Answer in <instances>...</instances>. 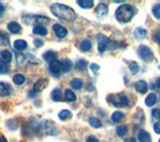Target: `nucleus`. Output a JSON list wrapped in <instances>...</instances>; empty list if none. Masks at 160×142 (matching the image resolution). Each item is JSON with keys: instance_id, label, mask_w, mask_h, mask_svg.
Here are the masks:
<instances>
[{"instance_id": "nucleus-44", "label": "nucleus", "mask_w": 160, "mask_h": 142, "mask_svg": "<svg viewBox=\"0 0 160 142\" xmlns=\"http://www.w3.org/2000/svg\"><path fill=\"white\" fill-rule=\"evenodd\" d=\"M124 142H137L136 139L135 138H132V137H130V138H127V139H125Z\"/></svg>"}, {"instance_id": "nucleus-10", "label": "nucleus", "mask_w": 160, "mask_h": 142, "mask_svg": "<svg viewBox=\"0 0 160 142\" xmlns=\"http://www.w3.org/2000/svg\"><path fill=\"white\" fill-rule=\"evenodd\" d=\"M12 87L8 83L0 81V97H8L12 93Z\"/></svg>"}, {"instance_id": "nucleus-35", "label": "nucleus", "mask_w": 160, "mask_h": 142, "mask_svg": "<svg viewBox=\"0 0 160 142\" xmlns=\"http://www.w3.org/2000/svg\"><path fill=\"white\" fill-rule=\"evenodd\" d=\"M10 73V68L5 64L0 63V74L5 75V74H9Z\"/></svg>"}, {"instance_id": "nucleus-9", "label": "nucleus", "mask_w": 160, "mask_h": 142, "mask_svg": "<svg viewBox=\"0 0 160 142\" xmlns=\"http://www.w3.org/2000/svg\"><path fill=\"white\" fill-rule=\"evenodd\" d=\"M12 61V53L7 49H4L0 51V63L7 65Z\"/></svg>"}, {"instance_id": "nucleus-14", "label": "nucleus", "mask_w": 160, "mask_h": 142, "mask_svg": "<svg viewBox=\"0 0 160 142\" xmlns=\"http://www.w3.org/2000/svg\"><path fill=\"white\" fill-rule=\"evenodd\" d=\"M7 29L10 33L18 34V33H20V31H21V25L15 21H11L7 24Z\"/></svg>"}, {"instance_id": "nucleus-31", "label": "nucleus", "mask_w": 160, "mask_h": 142, "mask_svg": "<svg viewBox=\"0 0 160 142\" xmlns=\"http://www.w3.org/2000/svg\"><path fill=\"white\" fill-rule=\"evenodd\" d=\"M9 42V35L5 32L0 30V45H5Z\"/></svg>"}, {"instance_id": "nucleus-48", "label": "nucleus", "mask_w": 160, "mask_h": 142, "mask_svg": "<svg viewBox=\"0 0 160 142\" xmlns=\"http://www.w3.org/2000/svg\"><path fill=\"white\" fill-rule=\"evenodd\" d=\"M158 142H160V139H159V140H158Z\"/></svg>"}, {"instance_id": "nucleus-23", "label": "nucleus", "mask_w": 160, "mask_h": 142, "mask_svg": "<svg viewBox=\"0 0 160 142\" xmlns=\"http://www.w3.org/2000/svg\"><path fill=\"white\" fill-rule=\"evenodd\" d=\"M88 122H89L90 125H91V127H93L95 129H98V128H101L102 127L101 120L98 119L97 117H93V116H90L89 119H88Z\"/></svg>"}, {"instance_id": "nucleus-13", "label": "nucleus", "mask_w": 160, "mask_h": 142, "mask_svg": "<svg viewBox=\"0 0 160 142\" xmlns=\"http://www.w3.org/2000/svg\"><path fill=\"white\" fill-rule=\"evenodd\" d=\"M46 86H47V80L46 79H39L34 83L33 91L36 93L41 92V91H43L45 88H46Z\"/></svg>"}, {"instance_id": "nucleus-37", "label": "nucleus", "mask_w": 160, "mask_h": 142, "mask_svg": "<svg viewBox=\"0 0 160 142\" xmlns=\"http://www.w3.org/2000/svg\"><path fill=\"white\" fill-rule=\"evenodd\" d=\"M33 44H34V46H35V47L40 48V47H42V46H43L44 42L42 41V40H40V39L36 38V39H34V40H33Z\"/></svg>"}, {"instance_id": "nucleus-26", "label": "nucleus", "mask_w": 160, "mask_h": 142, "mask_svg": "<svg viewBox=\"0 0 160 142\" xmlns=\"http://www.w3.org/2000/svg\"><path fill=\"white\" fill-rule=\"evenodd\" d=\"M62 91L60 88H54L52 90V94H51V97H52V100L55 101V102H59L60 100L62 99Z\"/></svg>"}, {"instance_id": "nucleus-47", "label": "nucleus", "mask_w": 160, "mask_h": 142, "mask_svg": "<svg viewBox=\"0 0 160 142\" xmlns=\"http://www.w3.org/2000/svg\"><path fill=\"white\" fill-rule=\"evenodd\" d=\"M158 67H159V69H160V65H159V66H158Z\"/></svg>"}, {"instance_id": "nucleus-22", "label": "nucleus", "mask_w": 160, "mask_h": 142, "mask_svg": "<svg viewBox=\"0 0 160 142\" xmlns=\"http://www.w3.org/2000/svg\"><path fill=\"white\" fill-rule=\"evenodd\" d=\"M83 85H84L83 80L80 78H73L70 81V86L75 90H80L83 87Z\"/></svg>"}, {"instance_id": "nucleus-16", "label": "nucleus", "mask_w": 160, "mask_h": 142, "mask_svg": "<svg viewBox=\"0 0 160 142\" xmlns=\"http://www.w3.org/2000/svg\"><path fill=\"white\" fill-rule=\"evenodd\" d=\"M134 37L135 39H137V40H143L146 38V35H147V31L145 29L141 28V27H137L136 29L134 30Z\"/></svg>"}, {"instance_id": "nucleus-2", "label": "nucleus", "mask_w": 160, "mask_h": 142, "mask_svg": "<svg viewBox=\"0 0 160 142\" xmlns=\"http://www.w3.org/2000/svg\"><path fill=\"white\" fill-rule=\"evenodd\" d=\"M135 15V8L131 4H122L115 10V18L121 23H127L131 21Z\"/></svg>"}, {"instance_id": "nucleus-17", "label": "nucleus", "mask_w": 160, "mask_h": 142, "mask_svg": "<svg viewBox=\"0 0 160 142\" xmlns=\"http://www.w3.org/2000/svg\"><path fill=\"white\" fill-rule=\"evenodd\" d=\"M57 55H58L57 52L52 51V50H48V51L43 53L42 57H43V59L45 60V61L50 63L51 61H53V60H55V59L57 58Z\"/></svg>"}, {"instance_id": "nucleus-25", "label": "nucleus", "mask_w": 160, "mask_h": 142, "mask_svg": "<svg viewBox=\"0 0 160 142\" xmlns=\"http://www.w3.org/2000/svg\"><path fill=\"white\" fill-rule=\"evenodd\" d=\"M72 117V112L67 109H63L58 113V118L61 121H66L67 119H70Z\"/></svg>"}, {"instance_id": "nucleus-42", "label": "nucleus", "mask_w": 160, "mask_h": 142, "mask_svg": "<svg viewBox=\"0 0 160 142\" xmlns=\"http://www.w3.org/2000/svg\"><path fill=\"white\" fill-rule=\"evenodd\" d=\"M4 12H5V6L2 3H0V18L3 16Z\"/></svg>"}, {"instance_id": "nucleus-27", "label": "nucleus", "mask_w": 160, "mask_h": 142, "mask_svg": "<svg viewBox=\"0 0 160 142\" xmlns=\"http://www.w3.org/2000/svg\"><path fill=\"white\" fill-rule=\"evenodd\" d=\"M124 117H125V114L122 113L121 111H115V112H113L111 115V120L114 123H118L121 120H123Z\"/></svg>"}, {"instance_id": "nucleus-32", "label": "nucleus", "mask_w": 160, "mask_h": 142, "mask_svg": "<svg viewBox=\"0 0 160 142\" xmlns=\"http://www.w3.org/2000/svg\"><path fill=\"white\" fill-rule=\"evenodd\" d=\"M129 69L132 74H137L139 72V65L136 61H131L129 63Z\"/></svg>"}, {"instance_id": "nucleus-15", "label": "nucleus", "mask_w": 160, "mask_h": 142, "mask_svg": "<svg viewBox=\"0 0 160 142\" xmlns=\"http://www.w3.org/2000/svg\"><path fill=\"white\" fill-rule=\"evenodd\" d=\"M32 33L35 35H39V36H46L48 34V30L42 25H35L32 29Z\"/></svg>"}, {"instance_id": "nucleus-4", "label": "nucleus", "mask_w": 160, "mask_h": 142, "mask_svg": "<svg viewBox=\"0 0 160 142\" xmlns=\"http://www.w3.org/2000/svg\"><path fill=\"white\" fill-rule=\"evenodd\" d=\"M138 55L142 60L146 62H150L153 59V53L150 47L146 45H140L138 48Z\"/></svg>"}, {"instance_id": "nucleus-18", "label": "nucleus", "mask_w": 160, "mask_h": 142, "mask_svg": "<svg viewBox=\"0 0 160 142\" xmlns=\"http://www.w3.org/2000/svg\"><path fill=\"white\" fill-rule=\"evenodd\" d=\"M79 48L82 52H88L92 48V43L88 39H83L79 44Z\"/></svg>"}, {"instance_id": "nucleus-41", "label": "nucleus", "mask_w": 160, "mask_h": 142, "mask_svg": "<svg viewBox=\"0 0 160 142\" xmlns=\"http://www.w3.org/2000/svg\"><path fill=\"white\" fill-rule=\"evenodd\" d=\"M86 142H99V140L96 137H94V136H89L86 139Z\"/></svg>"}, {"instance_id": "nucleus-11", "label": "nucleus", "mask_w": 160, "mask_h": 142, "mask_svg": "<svg viewBox=\"0 0 160 142\" xmlns=\"http://www.w3.org/2000/svg\"><path fill=\"white\" fill-rule=\"evenodd\" d=\"M134 88L135 90L137 91L138 93H141V94H144L147 92L148 90V85L146 83V81L144 80H139L137 82H135L134 84Z\"/></svg>"}, {"instance_id": "nucleus-8", "label": "nucleus", "mask_w": 160, "mask_h": 142, "mask_svg": "<svg viewBox=\"0 0 160 142\" xmlns=\"http://www.w3.org/2000/svg\"><path fill=\"white\" fill-rule=\"evenodd\" d=\"M52 29H53L55 35H56V36L60 39L66 37L67 34H68V30L66 29V27H64L63 25L59 24V23L54 24L52 26Z\"/></svg>"}, {"instance_id": "nucleus-19", "label": "nucleus", "mask_w": 160, "mask_h": 142, "mask_svg": "<svg viewBox=\"0 0 160 142\" xmlns=\"http://www.w3.org/2000/svg\"><path fill=\"white\" fill-rule=\"evenodd\" d=\"M64 98L67 102H74V101H76V95L71 89L67 88L64 91Z\"/></svg>"}, {"instance_id": "nucleus-7", "label": "nucleus", "mask_w": 160, "mask_h": 142, "mask_svg": "<svg viewBox=\"0 0 160 142\" xmlns=\"http://www.w3.org/2000/svg\"><path fill=\"white\" fill-rule=\"evenodd\" d=\"M94 13L97 16V18H99V19H102L104 17H106L107 14H108V6H107V4L104 3V2H100L96 6V8H95Z\"/></svg>"}, {"instance_id": "nucleus-6", "label": "nucleus", "mask_w": 160, "mask_h": 142, "mask_svg": "<svg viewBox=\"0 0 160 142\" xmlns=\"http://www.w3.org/2000/svg\"><path fill=\"white\" fill-rule=\"evenodd\" d=\"M96 38H97V42H98V51L100 54H101L108 48L110 40L108 39L107 36H105L104 34H101V33L97 34Z\"/></svg>"}, {"instance_id": "nucleus-46", "label": "nucleus", "mask_w": 160, "mask_h": 142, "mask_svg": "<svg viewBox=\"0 0 160 142\" xmlns=\"http://www.w3.org/2000/svg\"><path fill=\"white\" fill-rule=\"evenodd\" d=\"M114 3H122L123 1H113Z\"/></svg>"}, {"instance_id": "nucleus-36", "label": "nucleus", "mask_w": 160, "mask_h": 142, "mask_svg": "<svg viewBox=\"0 0 160 142\" xmlns=\"http://www.w3.org/2000/svg\"><path fill=\"white\" fill-rule=\"evenodd\" d=\"M99 69H100V66H99L98 64H96V63L90 64V70H91L94 74H96V73L98 72V71H99Z\"/></svg>"}, {"instance_id": "nucleus-5", "label": "nucleus", "mask_w": 160, "mask_h": 142, "mask_svg": "<svg viewBox=\"0 0 160 142\" xmlns=\"http://www.w3.org/2000/svg\"><path fill=\"white\" fill-rule=\"evenodd\" d=\"M49 71L51 75L55 77H59L60 74L62 73V61H59L57 59L51 61L49 63Z\"/></svg>"}, {"instance_id": "nucleus-40", "label": "nucleus", "mask_w": 160, "mask_h": 142, "mask_svg": "<svg viewBox=\"0 0 160 142\" xmlns=\"http://www.w3.org/2000/svg\"><path fill=\"white\" fill-rule=\"evenodd\" d=\"M153 129H154V131H155V133L160 134V121H157V122L154 124Z\"/></svg>"}, {"instance_id": "nucleus-43", "label": "nucleus", "mask_w": 160, "mask_h": 142, "mask_svg": "<svg viewBox=\"0 0 160 142\" xmlns=\"http://www.w3.org/2000/svg\"><path fill=\"white\" fill-rule=\"evenodd\" d=\"M0 142H8V141H7L6 137H5V136H4V135H2V134H0Z\"/></svg>"}, {"instance_id": "nucleus-38", "label": "nucleus", "mask_w": 160, "mask_h": 142, "mask_svg": "<svg viewBox=\"0 0 160 142\" xmlns=\"http://www.w3.org/2000/svg\"><path fill=\"white\" fill-rule=\"evenodd\" d=\"M152 116L155 119H160V108H156L152 110Z\"/></svg>"}, {"instance_id": "nucleus-33", "label": "nucleus", "mask_w": 160, "mask_h": 142, "mask_svg": "<svg viewBox=\"0 0 160 142\" xmlns=\"http://www.w3.org/2000/svg\"><path fill=\"white\" fill-rule=\"evenodd\" d=\"M87 66V61L85 59H80L76 62V67L79 69V70H84Z\"/></svg>"}, {"instance_id": "nucleus-24", "label": "nucleus", "mask_w": 160, "mask_h": 142, "mask_svg": "<svg viewBox=\"0 0 160 142\" xmlns=\"http://www.w3.org/2000/svg\"><path fill=\"white\" fill-rule=\"evenodd\" d=\"M156 101H157V96H156V94L152 92V93L148 94L147 97L145 98V104L149 106V107H151V106L155 105Z\"/></svg>"}, {"instance_id": "nucleus-12", "label": "nucleus", "mask_w": 160, "mask_h": 142, "mask_svg": "<svg viewBox=\"0 0 160 142\" xmlns=\"http://www.w3.org/2000/svg\"><path fill=\"white\" fill-rule=\"evenodd\" d=\"M12 46H13V48L15 50H16V51L22 52V51H24V50L27 48L28 43L25 41V40H23V39H17V40H15V41L13 42Z\"/></svg>"}, {"instance_id": "nucleus-45", "label": "nucleus", "mask_w": 160, "mask_h": 142, "mask_svg": "<svg viewBox=\"0 0 160 142\" xmlns=\"http://www.w3.org/2000/svg\"><path fill=\"white\" fill-rule=\"evenodd\" d=\"M156 85H157V88H160V78L156 80Z\"/></svg>"}, {"instance_id": "nucleus-34", "label": "nucleus", "mask_w": 160, "mask_h": 142, "mask_svg": "<svg viewBox=\"0 0 160 142\" xmlns=\"http://www.w3.org/2000/svg\"><path fill=\"white\" fill-rule=\"evenodd\" d=\"M153 16L157 19H160V4H156L152 9Z\"/></svg>"}, {"instance_id": "nucleus-39", "label": "nucleus", "mask_w": 160, "mask_h": 142, "mask_svg": "<svg viewBox=\"0 0 160 142\" xmlns=\"http://www.w3.org/2000/svg\"><path fill=\"white\" fill-rule=\"evenodd\" d=\"M153 39H154L155 42L160 43V29L157 30V31L153 34Z\"/></svg>"}, {"instance_id": "nucleus-20", "label": "nucleus", "mask_w": 160, "mask_h": 142, "mask_svg": "<svg viewBox=\"0 0 160 142\" xmlns=\"http://www.w3.org/2000/svg\"><path fill=\"white\" fill-rule=\"evenodd\" d=\"M138 141L140 142H151V136L145 130H140L138 133Z\"/></svg>"}, {"instance_id": "nucleus-28", "label": "nucleus", "mask_w": 160, "mask_h": 142, "mask_svg": "<svg viewBox=\"0 0 160 142\" xmlns=\"http://www.w3.org/2000/svg\"><path fill=\"white\" fill-rule=\"evenodd\" d=\"M12 81H13V83H15L16 85H22L25 82V76L21 73H17L13 75Z\"/></svg>"}, {"instance_id": "nucleus-3", "label": "nucleus", "mask_w": 160, "mask_h": 142, "mask_svg": "<svg viewBox=\"0 0 160 142\" xmlns=\"http://www.w3.org/2000/svg\"><path fill=\"white\" fill-rule=\"evenodd\" d=\"M108 102L112 104L113 106L117 108L125 107L129 104V99L125 94L123 93H117V94H110L108 96Z\"/></svg>"}, {"instance_id": "nucleus-21", "label": "nucleus", "mask_w": 160, "mask_h": 142, "mask_svg": "<svg viewBox=\"0 0 160 142\" xmlns=\"http://www.w3.org/2000/svg\"><path fill=\"white\" fill-rule=\"evenodd\" d=\"M76 3L79 7L83 9H90L94 5V1H92V0H78V1H76Z\"/></svg>"}, {"instance_id": "nucleus-30", "label": "nucleus", "mask_w": 160, "mask_h": 142, "mask_svg": "<svg viewBox=\"0 0 160 142\" xmlns=\"http://www.w3.org/2000/svg\"><path fill=\"white\" fill-rule=\"evenodd\" d=\"M127 131H128L127 125H120L116 129V133H117V135L119 136V137H123V136L126 135Z\"/></svg>"}, {"instance_id": "nucleus-29", "label": "nucleus", "mask_w": 160, "mask_h": 142, "mask_svg": "<svg viewBox=\"0 0 160 142\" xmlns=\"http://www.w3.org/2000/svg\"><path fill=\"white\" fill-rule=\"evenodd\" d=\"M71 68H72V63L70 60L66 59V60H64V61H62V73L69 72V71L71 70Z\"/></svg>"}, {"instance_id": "nucleus-1", "label": "nucleus", "mask_w": 160, "mask_h": 142, "mask_svg": "<svg viewBox=\"0 0 160 142\" xmlns=\"http://www.w3.org/2000/svg\"><path fill=\"white\" fill-rule=\"evenodd\" d=\"M50 11L55 17L65 20L67 22H73L77 18L76 12L71 7H69L65 4L54 3L50 6Z\"/></svg>"}]
</instances>
